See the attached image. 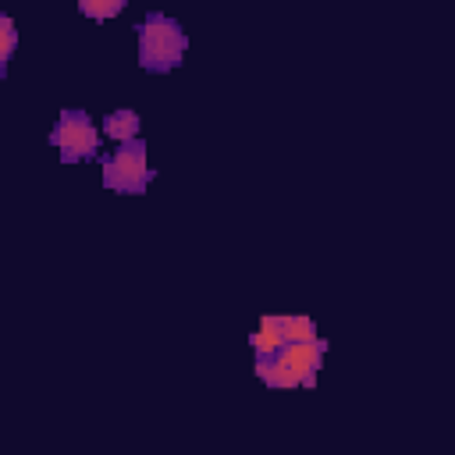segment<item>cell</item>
Segmentation results:
<instances>
[{"mask_svg":"<svg viewBox=\"0 0 455 455\" xmlns=\"http://www.w3.org/2000/svg\"><path fill=\"white\" fill-rule=\"evenodd\" d=\"M323 352H327L323 338L284 345L277 355H267V359L256 355L252 373L267 387H316V370L323 366Z\"/></svg>","mask_w":455,"mask_h":455,"instance_id":"6da1fadb","label":"cell"},{"mask_svg":"<svg viewBox=\"0 0 455 455\" xmlns=\"http://www.w3.org/2000/svg\"><path fill=\"white\" fill-rule=\"evenodd\" d=\"M135 28H139V64L146 71L164 75V71H171V68H178L185 60L188 36L171 14L149 11Z\"/></svg>","mask_w":455,"mask_h":455,"instance_id":"7a4b0ae2","label":"cell"},{"mask_svg":"<svg viewBox=\"0 0 455 455\" xmlns=\"http://www.w3.org/2000/svg\"><path fill=\"white\" fill-rule=\"evenodd\" d=\"M153 171L146 160V142H124L114 149V156L103 160V188L124 192V196H142L149 185Z\"/></svg>","mask_w":455,"mask_h":455,"instance_id":"3957f363","label":"cell"},{"mask_svg":"<svg viewBox=\"0 0 455 455\" xmlns=\"http://www.w3.org/2000/svg\"><path fill=\"white\" fill-rule=\"evenodd\" d=\"M50 142L57 146L64 164H78V160H92L100 153V128L92 124V117L85 110H60Z\"/></svg>","mask_w":455,"mask_h":455,"instance_id":"277c9868","label":"cell"},{"mask_svg":"<svg viewBox=\"0 0 455 455\" xmlns=\"http://www.w3.org/2000/svg\"><path fill=\"white\" fill-rule=\"evenodd\" d=\"M249 345L263 359L267 355H277L284 345H291L288 341V313H267V316H259V327L249 334Z\"/></svg>","mask_w":455,"mask_h":455,"instance_id":"5b68a950","label":"cell"},{"mask_svg":"<svg viewBox=\"0 0 455 455\" xmlns=\"http://www.w3.org/2000/svg\"><path fill=\"white\" fill-rule=\"evenodd\" d=\"M139 132H142V121H139V114H135L132 107H117L114 114H107V117H103V135H107V139H114L117 146L135 142V139H139Z\"/></svg>","mask_w":455,"mask_h":455,"instance_id":"8992f818","label":"cell"},{"mask_svg":"<svg viewBox=\"0 0 455 455\" xmlns=\"http://www.w3.org/2000/svg\"><path fill=\"white\" fill-rule=\"evenodd\" d=\"M121 11H124V0H78V14H85V18H96V21L117 18Z\"/></svg>","mask_w":455,"mask_h":455,"instance_id":"52a82bcc","label":"cell"},{"mask_svg":"<svg viewBox=\"0 0 455 455\" xmlns=\"http://www.w3.org/2000/svg\"><path fill=\"white\" fill-rule=\"evenodd\" d=\"M18 46V28L11 21V14H0V71H7V60Z\"/></svg>","mask_w":455,"mask_h":455,"instance_id":"ba28073f","label":"cell"}]
</instances>
